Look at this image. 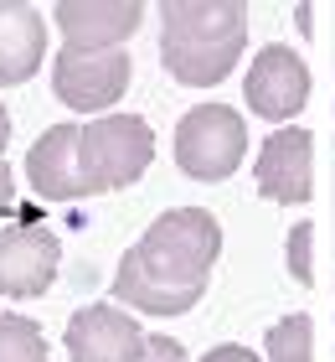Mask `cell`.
Here are the masks:
<instances>
[{"instance_id":"cell-3","label":"cell","mask_w":335,"mask_h":362,"mask_svg":"<svg viewBox=\"0 0 335 362\" xmlns=\"http://www.w3.org/2000/svg\"><path fill=\"white\" fill-rule=\"evenodd\" d=\"M78 160H83L88 197L134 187V181L150 171V160H155V129H150L140 114H104V119L83 124Z\"/></svg>"},{"instance_id":"cell-6","label":"cell","mask_w":335,"mask_h":362,"mask_svg":"<svg viewBox=\"0 0 335 362\" xmlns=\"http://www.w3.org/2000/svg\"><path fill=\"white\" fill-rule=\"evenodd\" d=\"M243 98L248 109L263 114L274 124H289L299 109L310 104V68L294 47H263L253 57V68L243 78Z\"/></svg>"},{"instance_id":"cell-14","label":"cell","mask_w":335,"mask_h":362,"mask_svg":"<svg viewBox=\"0 0 335 362\" xmlns=\"http://www.w3.org/2000/svg\"><path fill=\"white\" fill-rule=\"evenodd\" d=\"M268 362H315V321L310 316H284L268 332Z\"/></svg>"},{"instance_id":"cell-16","label":"cell","mask_w":335,"mask_h":362,"mask_svg":"<svg viewBox=\"0 0 335 362\" xmlns=\"http://www.w3.org/2000/svg\"><path fill=\"white\" fill-rule=\"evenodd\" d=\"M140 362H191V357H186V347H181L176 337H155V332H150L145 357H140Z\"/></svg>"},{"instance_id":"cell-4","label":"cell","mask_w":335,"mask_h":362,"mask_svg":"<svg viewBox=\"0 0 335 362\" xmlns=\"http://www.w3.org/2000/svg\"><path fill=\"white\" fill-rule=\"evenodd\" d=\"M248 156V124L227 104H196L176 124V166L191 181H227Z\"/></svg>"},{"instance_id":"cell-13","label":"cell","mask_w":335,"mask_h":362,"mask_svg":"<svg viewBox=\"0 0 335 362\" xmlns=\"http://www.w3.org/2000/svg\"><path fill=\"white\" fill-rule=\"evenodd\" d=\"M0 362H52L47 337L31 316H11L0 310Z\"/></svg>"},{"instance_id":"cell-17","label":"cell","mask_w":335,"mask_h":362,"mask_svg":"<svg viewBox=\"0 0 335 362\" xmlns=\"http://www.w3.org/2000/svg\"><path fill=\"white\" fill-rule=\"evenodd\" d=\"M201 362H263L253 347H238V341H222V347H212Z\"/></svg>"},{"instance_id":"cell-1","label":"cell","mask_w":335,"mask_h":362,"mask_svg":"<svg viewBox=\"0 0 335 362\" xmlns=\"http://www.w3.org/2000/svg\"><path fill=\"white\" fill-rule=\"evenodd\" d=\"M217 254H222V223L207 207H171L119 259L114 295L119 305L145 316H186L207 295Z\"/></svg>"},{"instance_id":"cell-5","label":"cell","mask_w":335,"mask_h":362,"mask_svg":"<svg viewBox=\"0 0 335 362\" xmlns=\"http://www.w3.org/2000/svg\"><path fill=\"white\" fill-rule=\"evenodd\" d=\"M129 73H134V62L124 47H62L52 62V88L67 109L98 114L124 98Z\"/></svg>"},{"instance_id":"cell-15","label":"cell","mask_w":335,"mask_h":362,"mask_svg":"<svg viewBox=\"0 0 335 362\" xmlns=\"http://www.w3.org/2000/svg\"><path fill=\"white\" fill-rule=\"evenodd\" d=\"M315 223H294L289 233V274L299 279V285H315Z\"/></svg>"},{"instance_id":"cell-10","label":"cell","mask_w":335,"mask_h":362,"mask_svg":"<svg viewBox=\"0 0 335 362\" xmlns=\"http://www.w3.org/2000/svg\"><path fill=\"white\" fill-rule=\"evenodd\" d=\"M78 135H83V124H52L26 151V181H31V192H37V197H47V202L88 197L83 160H78Z\"/></svg>"},{"instance_id":"cell-19","label":"cell","mask_w":335,"mask_h":362,"mask_svg":"<svg viewBox=\"0 0 335 362\" xmlns=\"http://www.w3.org/2000/svg\"><path fill=\"white\" fill-rule=\"evenodd\" d=\"M6 145H11V114H6V104H0V160H6Z\"/></svg>"},{"instance_id":"cell-12","label":"cell","mask_w":335,"mask_h":362,"mask_svg":"<svg viewBox=\"0 0 335 362\" xmlns=\"http://www.w3.org/2000/svg\"><path fill=\"white\" fill-rule=\"evenodd\" d=\"M47 57V16L37 6H0V83L37 78Z\"/></svg>"},{"instance_id":"cell-11","label":"cell","mask_w":335,"mask_h":362,"mask_svg":"<svg viewBox=\"0 0 335 362\" xmlns=\"http://www.w3.org/2000/svg\"><path fill=\"white\" fill-rule=\"evenodd\" d=\"M67 47H124L145 21V6L134 0H62L52 11Z\"/></svg>"},{"instance_id":"cell-7","label":"cell","mask_w":335,"mask_h":362,"mask_svg":"<svg viewBox=\"0 0 335 362\" xmlns=\"http://www.w3.org/2000/svg\"><path fill=\"white\" fill-rule=\"evenodd\" d=\"M57 264H62V249L47 228H37V223L0 228V295L37 300V295L52 290Z\"/></svg>"},{"instance_id":"cell-8","label":"cell","mask_w":335,"mask_h":362,"mask_svg":"<svg viewBox=\"0 0 335 362\" xmlns=\"http://www.w3.org/2000/svg\"><path fill=\"white\" fill-rule=\"evenodd\" d=\"M145 341H150V332H140V321L109 300L83 305L67 321V357L73 362H140Z\"/></svg>"},{"instance_id":"cell-18","label":"cell","mask_w":335,"mask_h":362,"mask_svg":"<svg viewBox=\"0 0 335 362\" xmlns=\"http://www.w3.org/2000/svg\"><path fill=\"white\" fill-rule=\"evenodd\" d=\"M11 197H16V176H11V166H6V160H0V218H6Z\"/></svg>"},{"instance_id":"cell-2","label":"cell","mask_w":335,"mask_h":362,"mask_svg":"<svg viewBox=\"0 0 335 362\" xmlns=\"http://www.w3.org/2000/svg\"><path fill=\"white\" fill-rule=\"evenodd\" d=\"M248 47V11L238 0H171L160 6V62L176 83L212 88Z\"/></svg>"},{"instance_id":"cell-9","label":"cell","mask_w":335,"mask_h":362,"mask_svg":"<svg viewBox=\"0 0 335 362\" xmlns=\"http://www.w3.org/2000/svg\"><path fill=\"white\" fill-rule=\"evenodd\" d=\"M315 140H310V129H274V135L263 140V151H258V192L268 197V202H284V207H299V202H310V192H315Z\"/></svg>"}]
</instances>
